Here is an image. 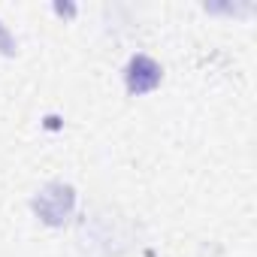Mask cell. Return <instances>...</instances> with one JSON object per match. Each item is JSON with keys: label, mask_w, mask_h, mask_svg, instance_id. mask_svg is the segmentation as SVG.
<instances>
[{"label": "cell", "mask_w": 257, "mask_h": 257, "mask_svg": "<svg viewBox=\"0 0 257 257\" xmlns=\"http://www.w3.org/2000/svg\"><path fill=\"white\" fill-rule=\"evenodd\" d=\"M34 209L49 221V224H61L70 209H73V188L67 185H49L37 200H34Z\"/></svg>", "instance_id": "obj_1"}, {"label": "cell", "mask_w": 257, "mask_h": 257, "mask_svg": "<svg viewBox=\"0 0 257 257\" xmlns=\"http://www.w3.org/2000/svg\"><path fill=\"white\" fill-rule=\"evenodd\" d=\"M161 82V67L146 58V55H137L131 61V67H127V88H131V94H146L152 91L155 85Z\"/></svg>", "instance_id": "obj_2"}]
</instances>
